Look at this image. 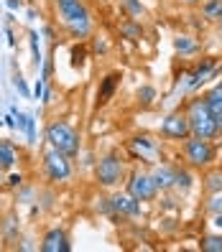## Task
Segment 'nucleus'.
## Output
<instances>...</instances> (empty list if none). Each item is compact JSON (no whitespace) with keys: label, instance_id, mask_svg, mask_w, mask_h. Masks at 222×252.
<instances>
[{"label":"nucleus","instance_id":"7c9ffc66","mask_svg":"<svg viewBox=\"0 0 222 252\" xmlns=\"http://www.w3.org/2000/svg\"><path fill=\"white\" fill-rule=\"evenodd\" d=\"M212 224L222 232V214H212Z\"/></svg>","mask_w":222,"mask_h":252},{"label":"nucleus","instance_id":"7ed1b4c3","mask_svg":"<svg viewBox=\"0 0 222 252\" xmlns=\"http://www.w3.org/2000/svg\"><path fill=\"white\" fill-rule=\"evenodd\" d=\"M46 140H49V148H56L59 153H64L69 158L79 156V148H82L79 132L74 130L67 120H54L46 127Z\"/></svg>","mask_w":222,"mask_h":252},{"label":"nucleus","instance_id":"aec40b11","mask_svg":"<svg viewBox=\"0 0 222 252\" xmlns=\"http://www.w3.org/2000/svg\"><path fill=\"white\" fill-rule=\"evenodd\" d=\"M202 16H204V21L217 23V18L222 16V0H204L202 3Z\"/></svg>","mask_w":222,"mask_h":252},{"label":"nucleus","instance_id":"4be33fe9","mask_svg":"<svg viewBox=\"0 0 222 252\" xmlns=\"http://www.w3.org/2000/svg\"><path fill=\"white\" fill-rule=\"evenodd\" d=\"M28 43H31V56H34V66L38 69L43 64V54L38 46V31H28Z\"/></svg>","mask_w":222,"mask_h":252},{"label":"nucleus","instance_id":"c9c22d12","mask_svg":"<svg viewBox=\"0 0 222 252\" xmlns=\"http://www.w3.org/2000/svg\"><path fill=\"white\" fill-rule=\"evenodd\" d=\"M0 250H3V237H0Z\"/></svg>","mask_w":222,"mask_h":252},{"label":"nucleus","instance_id":"9b49d317","mask_svg":"<svg viewBox=\"0 0 222 252\" xmlns=\"http://www.w3.org/2000/svg\"><path fill=\"white\" fill-rule=\"evenodd\" d=\"M41 252H69L72 245H69V237L62 227H54L49 229L46 234L41 237V245H38Z\"/></svg>","mask_w":222,"mask_h":252},{"label":"nucleus","instance_id":"bb28decb","mask_svg":"<svg viewBox=\"0 0 222 252\" xmlns=\"http://www.w3.org/2000/svg\"><path fill=\"white\" fill-rule=\"evenodd\" d=\"M5 186H8V189H21V186H23V176H21V173L5 176Z\"/></svg>","mask_w":222,"mask_h":252},{"label":"nucleus","instance_id":"412c9836","mask_svg":"<svg viewBox=\"0 0 222 252\" xmlns=\"http://www.w3.org/2000/svg\"><path fill=\"white\" fill-rule=\"evenodd\" d=\"M156 97H158V92H156L153 84H143L141 90H138V102H141L143 107H151L153 102H156Z\"/></svg>","mask_w":222,"mask_h":252},{"label":"nucleus","instance_id":"dca6fc26","mask_svg":"<svg viewBox=\"0 0 222 252\" xmlns=\"http://www.w3.org/2000/svg\"><path fill=\"white\" fill-rule=\"evenodd\" d=\"M18 163V151L10 140H0V168L10 171L13 166Z\"/></svg>","mask_w":222,"mask_h":252},{"label":"nucleus","instance_id":"cd10ccee","mask_svg":"<svg viewBox=\"0 0 222 252\" xmlns=\"http://www.w3.org/2000/svg\"><path fill=\"white\" fill-rule=\"evenodd\" d=\"M43 90H46V79L41 77V79H36V84H34V97L41 99V97H43Z\"/></svg>","mask_w":222,"mask_h":252},{"label":"nucleus","instance_id":"2f4dec72","mask_svg":"<svg viewBox=\"0 0 222 252\" xmlns=\"http://www.w3.org/2000/svg\"><path fill=\"white\" fill-rule=\"evenodd\" d=\"M8 43H10V46H16V31H13L10 26H8Z\"/></svg>","mask_w":222,"mask_h":252},{"label":"nucleus","instance_id":"423d86ee","mask_svg":"<svg viewBox=\"0 0 222 252\" xmlns=\"http://www.w3.org/2000/svg\"><path fill=\"white\" fill-rule=\"evenodd\" d=\"M43 171H46L49 181L64 184V181L72 179V158L59 153L56 148H49V151L43 153Z\"/></svg>","mask_w":222,"mask_h":252},{"label":"nucleus","instance_id":"f3484780","mask_svg":"<svg viewBox=\"0 0 222 252\" xmlns=\"http://www.w3.org/2000/svg\"><path fill=\"white\" fill-rule=\"evenodd\" d=\"M117 28H120L123 38H130V41H141V38H143V26H141L138 18H128V21H123Z\"/></svg>","mask_w":222,"mask_h":252},{"label":"nucleus","instance_id":"f704fd0d","mask_svg":"<svg viewBox=\"0 0 222 252\" xmlns=\"http://www.w3.org/2000/svg\"><path fill=\"white\" fill-rule=\"evenodd\" d=\"M217 26H220V31H222V16H220V18H217Z\"/></svg>","mask_w":222,"mask_h":252},{"label":"nucleus","instance_id":"f03ea898","mask_svg":"<svg viewBox=\"0 0 222 252\" xmlns=\"http://www.w3.org/2000/svg\"><path fill=\"white\" fill-rule=\"evenodd\" d=\"M184 115L189 120V130H191V138H204V140H215L220 138V127L215 123V117L207 107L204 97H194L186 102Z\"/></svg>","mask_w":222,"mask_h":252},{"label":"nucleus","instance_id":"b1692460","mask_svg":"<svg viewBox=\"0 0 222 252\" xmlns=\"http://www.w3.org/2000/svg\"><path fill=\"white\" fill-rule=\"evenodd\" d=\"M207 191L210 194H217V191H222V171H215V173H210L207 176Z\"/></svg>","mask_w":222,"mask_h":252},{"label":"nucleus","instance_id":"6ab92c4d","mask_svg":"<svg viewBox=\"0 0 222 252\" xmlns=\"http://www.w3.org/2000/svg\"><path fill=\"white\" fill-rule=\"evenodd\" d=\"M117 5H120V10L128 18H143L146 16V5L141 0H117Z\"/></svg>","mask_w":222,"mask_h":252},{"label":"nucleus","instance_id":"6e6552de","mask_svg":"<svg viewBox=\"0 0 222 252\" xmlns=\"http://www.w3.org/2000/svg\"><path fill=\"white\" fill-rule=\"evenodd\" d=\"M161 138L179 140V143H184L186 138H191L189 120H186L184 110H176V112H171V115L164 117V123H161Z\"/></svg>","mask_w":222,"mask_h":252},{"label":"nucleus","instance_id":"ddd939ff","mask_svg":"<svg viewBox=\"0 0 222 252\" xmlns=\"http://www.w3.org/2000/svg\"><path fill=\"white\" fill-rule=\"evenodd\" d=\"M151 179L158 186V191H171L174 189V179H176V168L169 163H156L151 171Z\"/></svg>","mask_w":222,"mask_h":252},{"label":"nucleus","instance_id":"f8f14e48","mask_svg":"<svg viewBox=\"0 0 222 252\" xmlns=\"http://www.w3.org/2000/svg\"><path fill=\"white\" fill-rule=\"evenodd\" d=\"M202 97H204L207 107H210V112H212V117H215V123H217V127H220V135H222V79H220L217 84H212Z\"/></svg>","mask_w":222,"mask_h":252},{"label":"nucleus","instance_id":"a878e982","mask_svg":"<svg viewBox=\"0 0 222 252\" xmlns=\"http://www.w3.org/2000/svg\"><path fill=\"white\" fill-rule=\"evenodd\" d=\"M26 135H28V143H36V120H34V115H28V120H26Z\"/></svg>","mask_w":222,"mask_h":252},{"label":"nucleus","instance_id":"9d476101","mask_svg":"<svg viewBox=\"0 0 222 252\" xmlns=\"http://www.w3.org/2000/svg\"><path fill=\"white\" fill-rule=\"evenodd\" d=\"M110 204H112V219H117V217H128V219H138L141 214H143V209H141V201L138 199H133L128 191H117V194H112L110 196Z\"/></svg>","mask_w":222,"mask_h":252},{"label":"nucleus","instance_id":"393cba45","mask_svg":"<svg viewBox=\"0 0 222 252\" xmlns=\"http://www.w3.org/2000/svg\"><path fill=\"white\" fill-rule=\"evenodd\" d=\"M207 212L210 214H222V191L212 194V199L207 201Z\"/></svg>","mask_w":222,"mask_h":252},{"label":"nucleus","instance_id":"c85d7f7f","mask_svg":"<svg viewBox=\"0 0 222 252\" xmlns=\"http://www.w3.org/2000/svg\"><path fill=\"white\" fill-rule=\"evenodd\" d=\"M13 84H16L18 90H21V94H23V97H28V94H31V92H28V84L21 79V74H16V79H13Z\"/></svg>","mask_w":222,"mask_h":252},{"label":"nucleus","instance_id":"39448f33","mask_svg":"<svg viewBox=\"0 0 222 252\" xmlns=\"http://www.w3.org/2000/svg\"><path fill=\"white\" fill-rule=\"evenodd\" d=\"M95 179H97L100 186H105V189L120 186V181L125 179V163H123V158L115 156V153L102 156L97 160V166H95Z\"/></svg>","mask_w":222,"mask_h":252},{"label":"nucleus","instance_id":"c756f323","mask_svg":"<svg viewBox=\"0 0 222 252\" xmlns=\"http://www.w3.org/2000/svg\"><path fill=\"white\" fill-rule=\"evenodd\" d=\"M5 5L16 13V10H23V0H5Z\"/></svg>","mask_w":222,"mask_h":252},{"label":"nucleus","instance_id":"20e7f679","mask_svg":"<svg viewBox=\"0 0 222 252\" xmlns=\"http://www.w3.org/2000/svg\"><path fill=\"white\" fill-rule=\"evenodd\" d=\"M182 153L191 168H210L217 160V145L204 138H186L182 145Z\"/></svg>","mask_w":222,"mask_h":252},{"label":"nucleus","instance_id":"f257e3e1","mask_svg":"<svg viewBox=\"0 0 222 252\" xmlns=\"http://www.w3.org/2000/svg\"><path fill=\"white\" fill-rule=\"evenodd\" d=\"M54 10L62 28L69 33V38L87 41L92 36L95 21H92V10L87 8L84 0H62V3H54Z\"/></svg>","mask_w":222,"mask_h":252},{"label":"nucleus","instance_id":"5701e85b","mask_svg":"<svg viewBox=\"0 0 222 252\" xmlns=\"http://www.w3.org/2000/svg\"><path fill=\"white\" fill-rule=\"evenodd\" d=\"M199 247L204 252H222V234H207Z\"/></svg>","mask_w":222,"mask_h":252},{"label":"nucleus","instance_id":"2eb2a0df","mask_svg":"<svg viewBox=\"0 0 222 252\" xmlns=\"http://www.w3.org/2000/svg\"><path fill=\"white\" fill-rule=\"evenodd\" d=\"M174 51L179 56H194L199 51V41L194 36H186V33H179L174 38Z\"/></svg>","mask_w":222,"mask_h":252},{"label":"nucleus","instance_id":"473e14b6","mask_svg":"<svg viewBox=\"0 0 222 252\" xmlns=\"http://www.w3.org/2000/svg\"><path fill=\"white\" fill-rule=\"evenodd\" d=\"M3 186H5V171L0 168V189H3Z\"/></svg>","mask_w":222,"mask_h":252},{"label":"nucleus","instance_id":"a211bd4d","mask_svg":"<svg viewBox=\"0 0 222 252\" xmlns=\"http://www.w3.org/2000/svg\"><path fill=\"white\" fill-rule=\"evenodd\" d=\"M191 186H194V176H191V171H186V168H176L174 189L179 191V194H189Z\"/></svg>","mask_w":222,"mask_h":252},{"label":"nucleus","instance_id":"0eeeda50","mask_svg":"<svg viewBox=\"0 0 222 252\" xmlns=\"http://www.w3.org/2000/svg\"><path fill=\"white\" fill-rule=\"evenodd\" d=\"M125 191H128L133 199H138L141 204H143V201H153V199L158 196V186L153 184L151 173H143V171L130 173V179H128V184H125Z\"/></svg>","mask_w":222,"mask_h":252},{"label":"nucleus","instance_id":"4468645a","mask_svg":"<svg viewBox=\"0 0 222 252\" xmlns=\"http://www.w3.org/2000/svg\"><path fill=\"white\" fill-rule=\"evenodd\" d=\"M117 84H120V71H110L105 79L100 82V90H97V105H108L112 99Z\"/></svg>","mask_w":222,"mask_h":252},{"label":"nucleus","instance_id":"1a4fd4ad","mask_svg":"<svg viewBox=\"0 0 222 252\" xmlns=\"http://www.w3.org/2000/svg\"><path fill=\"white\" fill-rule=\"evenodd\" d=\"M130 148H133V153L146 163H158L164 158V148H161V143L151 135H136L130 140Z\"/></svg>","mask_w":222,"mask_h":252},{"label":"nucleus","instance_id":"e433bc0d","mask_svg":"<svg viewBox=\"0 0 222 252\" xmlns=\"http://www.w3.org/2000/svg\"><path fill=\"white\" fill-rule=\"evenodd\" d=\"M220 153H222V143H220Z\"/></svg>","mask_w":222,"mask_h":252},{"label":"nucleus","instance_id":"72a5a7b5","mask_svg":"<svg viewBox=\"0 0 222 252\" xmlns=\"http://www.w3.org/2000/svg\"><path fill=\"white\" fill-rule=\"evenodd\" d=\"M182 3H186V5H199L202 0H182Z\"/></svg>","mask_w":222,"mask_h":252}]
</instances>
